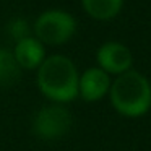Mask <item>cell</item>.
Wrapping results in <instances>:
<instances>
[{
	"label": "cell",
	"instance_id": "8",
	"mask_svg": "<svg viewBox=\"0 0 151 151\" xmlns=\"http://www.w3.org/2000/svg\"><path fill=\"white\" fill-rule=\"evenodd\" d=\"M21 78V67L18 65L13 50L0 47V86L10 88Z\"/></svg>",
	"mask_w": 151,
	"mask_h": 151
},
{
	"label": "cell",
	"instance_id": "10",
	"mask_svg": "<svg viewBox=\"0 0 151 151\" xmlns=\"http://www.w3.org/2000/svg\"><path fill=\"white\" fill-rule=\"evenodd\" d=\"M7 33L10 34L12 39L15 41H20V39H24V37L31 36V28L28 24V21L21 17H17V18H12L7 24Z\"/></svg>",
	"mask_w": 151,
	"mask_h": 151
},
{
	"label": "cell",
	"instance_id": "4",
	"mask_svg": "<svg viewBox=\"0 0 151 151\" xmlns=\"http://www.w3.org/2000/svg\"><path fill=\"white\" fill-rule=\"evenodd\" d=\"M72 128V115L62 104H49L41 107L33 119V133L39 140L54 141L63 138Z\"/></svg>",
	"mask_w": 151,
	"mask_h": 151
},
{
	"label": "cell",
	"instance_id": "5",
	"mask_svg": "<svg viewBox=\"0 0 151 151\" xmlns=\"http://www.w3.org/2000/svg\"><path fill=\"white\" fill-rule=\"evenodd\" d=\"M98 63L99 68L106 73H120L127 72L132 65V54L124 44L119 42H106L98 50Z\"/></svg>",
	"mask_w": 151,
	"mask_h": 151
},
{
	"label": "cell",
	"instance_id": "6",
	"mask_svg": "<svg viewBox=\"0 0 151 151\" xmlns=\"http://www.w3.org/2000/svg\"><path fill=\"white\" fill-rule=\"evenodd\" d=\"M13 55L21 70H37L46 59V50H44V44L31 34L24 39L17 41Z\"/></svg>",
	"mask_w": 151,
	"mask_h": 151
},
{
	"label": "cell",
	"instance_id": "9",
	"mask_svg": "<svg viewBox=\"0 0 151 151\" xmlns=\"http://www.w3.org/2000/svg\"><path fill=\"white\" fill-rule=\"evenodd\" d=\"M83 8L96 20L114 18L122 8V0H81Z\"/></svg>",
	"mask_w": 151,
	"mask_h": 151
},
{
	"label": "cell",
	"instance_id": "2",
	"mask_svg": "<svg viewBox=\"0 0 151 151\" xmlns=\"http://www.w3.org/2000/svg\"><path fill=\"white\" fill-rule=\"evenodd\" d=\"M111 101L114 107L124 115H143L151 106V86L141 73L127 70L112 83Z\"/></svg>",
	"mask_w": 151,
	"mask_h": 151
},
{
	"label": "cell",
	"instance_id": "3",
	"mask_svg": "<svg viewBox=\"0 0 151 151\" xmlns=\"http://www.w3.org/2000/svg\"><path fill=\"white\" fill-rule=\"evenodd\" d=\"M76 31V21L63 10H46L33 24V36L47 46H60L72 39Z\"/></svg>",
	"mask_w": 151,
	"mask_h": 151
},
{
	"label": "cell",
	"instance_id": "1",
	"mask_svg": "<svg viewBox=\"0 0 151 151\" xmlns=\"http://www.w3.org/2000/svg\"><path fill=\"white\" fill-rule=\"evenodd\" d=\"M37 88L47 99L63 104L78 96L80 76L76 67L67 55L54 54L44 59L36 75Z\"/></svg>",
	"mask_w": 151,
	"mask_h": 151
},
{
	"label": "cell",
	"instance_id": "7",
	"mask_svg": "<svg viewBox=\"0 0 151 151\" xmlns=\"http://www.w3.org/2000/svg\"><path fill=\"white\" fill-rule=\"evenodd\" d=\"M109 88H111L109 75L101 68H88L80 76L78 94L85 101H98L109 91Z\"/></svg>",
	"mask_w": 151,
	"mask_h": 151
}]
</instances>
